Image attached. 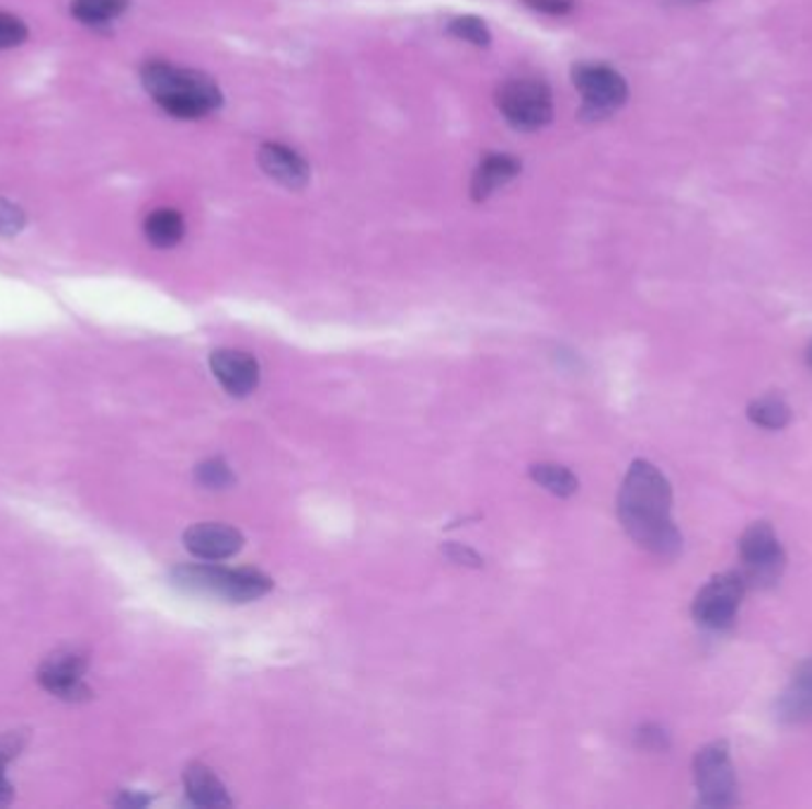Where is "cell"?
<instances>
[{
    "label": "cell",
    "instance_id": "6da1fadb",
    "mask_svg": "<svg viewBox=\"0 0 812 809\" xmlns=\"http://www.w3.org/2000/svg\"><path fill=\"white\" fill-rule=\"evenodd\" d=\"M618 517L632 542L649 554L675 558L682 551V534L673 520V489L649 460H634L627 470L618 494Z\"/></svg>",
    "mask_w": 812,
    "mask_h": 809
},
{
    "label": "cell",
    "instance_id": "7a4b0ae2",
    "mask_svg": "<svg viewBox=\"0 0 812 809\" xmlns=\"http://www.w3.org/2000/svg\"><path fill=\"white\" fill-rule=\"evenodd\" d=\"M142 86L155 103L176 119H199L221 107L219 86L195 69L148 62L142 67Z\"/></svg>",
    "mask_w": 812,
    "mask_h": 809
},
{
    "label": "cell",
    "instance_id": "3957f363",
    "mask_svg": "<svg viewBox=\"0 0 812 809\" xmlns=\"http://www.w3.org/2000/svg\"><path fill=\"white\" fill-rule=\"evenodd\" d=\"M171 582L191 594L224 599L231 603H248L268 594L274 580L252 568H219V566H181L171 570Z\"/></svg>",
    "mask_w": 812,
    "mask_h": 809
},
{
    "label": "cell",
    "instance_id": "277c9868",
    "mask_svg": "<svg viewBox=\"0 0 812 809\" xmlns=\"http://www.w3.org/2000/svg\"><path fill=\"white\" fill-rule=\"evenodd\" d=\"M496 105L504 119L518 132H539L553 117V100L545 81L521 77L511 79L496 91Z\"/></svg>",
    "mask_w": 812,
    "mask_h": 809
},
{
    "label": "cell",
    "instance_id": "5b68a950",
    "mask_svg": "<svg viewBox=\"0 0 812 809\" xmlns=\"http://www.w3.org/2000/svg\"><path fill=\"white\" fill-rule=\"evenodd\" d=\"M694 778L698 800L706 807L736 805V774L730 757V745L712 741L698 750L694 757Z\"/></svg>",
    "mask_w": 812,
    "mask_h": 809
},
{
    "label": "cell",
    "instance_id": "8992f818",
    "mask_svg": "<svg viewBox=\"0 0 812 809\" xmlns=\"http://www.w3.org/2000/svg\"><path fill=\"white\" fill-rule=\"evenodd\" d=\"M739 556L741 562H744V574L741 577H744L746 584L755 586L777 582L784 570V562H787L777 532L765 520L748 525L744 534H741Z\"/></svg>",
    "mask_w": 812,
    "mask_h": 809
},
{
    "label": "cell",
    "instance_id": "52a82bcc",
    "mask_svg": "<svg viewBox=\"0 0 812 809\" xmlns=\"http://www.w3.org/2000/svg\"><path fill=\"white\" fill-rule=\"evenodd\" d=\"M744 591L746 580L739 572L716 574L708 584L698 589L691 605L694 619L708 629H727L734 623Z\"/></svg>",
    "mask_w": 812,
    "mask_h": 809
},
{
    "label": "cell",
    "instance_id": "ba28073f",
    "mask_svg": "<svg viewBox=\"0 0 812 809\" xmlns=\"http://www.w3.org/2000/svg\"><path fill=\"white\" fill-rule=\"evenodd\" d=\"M573 81L584 98V114L606 117L627 100V83L616 69L604 65H580L573 71Z\"/></svg>",
    "mask_w": 812,
    "mask_h": 809
},
{
    "label": "cell",
    "instance_id": "9c48e42d",
    "mask_svg": "<svg viewBox=\"0 0 812 809\" xmlns=\"http://www.w3.org/2000/svg\"><path fill=\"white\" fill-rule=\"evenodd\" d=\"M85 658L79 650H55L53 656L41 662L38 682L53 696L62 700H85L91 696L89 686L83 684Z\"/></svg>",
    "mask_w": 812,
    "mask_h": 809
},
{
    "label": "cell",
    "instance_id": "30bf717a",
    "mask_svg": "<svg viewBox=\"0 0 812 809\" xmlns=\"http://www.w3.org/2000/svg\"><path fill=\"white\" fill-rule=\"evenodd\" d=\"M183 544L195 558L226 560L240 551L245 537L231 525L197 523L183 532Z\"/></svg>",
    "mask_w": 812,
    "mask_h": 809
},
{
    "label": "cell",
    "instance_id": "8fae6325",
    "mask_svg": "<svg viewBox=\"0 0 812 809\" xmlns=\"http://www.w3.org/2000/svg\"><path fill=\"white\" fill-rule=\"evenodd\" d=\"M209 366L214 378L233 397H248L260 385V364L248 352L217 350L209 356Z\"/></svg>",
    "mask_w": 812,
    "mask_h": 809
},
{
    "label": "cell",
    "instance_id": "7c38bea8",
    "mask_svg": "<svg viewBox=\"0 0 812 809\" xmlns=\"http://www.w3.org/2000/svg\"><path fill=\"white\" fill-rule=\"evenodd\" d=\"M260 167L268 179H274L290 191H302L309 183V167L295 150L281 143H264L260 148Z\"/></svg>",
    "mask_w": 812,
    "mask_h": 809
},
{
    "label": "cell",
    "instance_id": "4fadbf2b",
    "mask_svg": "<svg viewBox=\"0 0 812 809\" xmlns=\"http://www.w3.org/2000/svg\"><path fill=\"white\" fill-rule=\"evenodd\" d=\"M775 713L784 725H801L812 719V658L798 664L791 684L777 698Z\"/></svg>",
    "mask_w": 812,
    "mask_h": 809
},
{
    "label": "cell",
    "instance_id": "5bb4252c",
    "mask_svg": "<svg viewBox=\"0 0 812 809\" xmlns=\"http://www.w3.org/2000/svg\"><path fill=\"white\" fill-rule=\"evenodd\" d=\"M521 173V162L511 155H499L492 152L484 157L480 167L473 173V183H470V193H473L476 202H482L492 197L499 187H504L508 181H513Z\"/></svg>",
    "mask_w": 812,
    "mask_h": 809
},
{
    "label": "cell",
    "instance_id": "9a60e30c",
    "mask_svg": "<svg viewBox=\"0 0 812 809\" xmlns=\"http://www.w3.org/2000/svg\"><path fill=\"white\" fill-rule=\"evenodd\" d=\"M185 793L193 805L197 807H228L231 798H228L226 786L219 782L217 776L205 764H191L183 774Z\"/></svg>",
    "mask_w": 812,
    "mask_h": 809
},
{
    "label": "cell",
    "instance_id": "2e32d148",
    "mask_svg": "<svg viewBox=\"0 0 812 809\" xmlns=\"http://www.w3.org/2000/svg\"><path fill=\"white\" fill-rule=\"evenodd\" d=\"M185 224L176 209H155L146 219V238L155 248L167 250L183 240Z\"/></svg>",
    "mask_w": 812,
    "mask_h": 809
},
{
    "label": "cell",
    "instance_id": "e0dca14e",
    "mask_svg": "<svg viewBox=\"0 0 812 809\" xmlns=\"http://www.w3.org/2000/svg\"><path fill=\"white\" fill-rule=\"evenodd\" d=\"M748 418L751 423L765 430H781L787 428L791 421V409L789 403L777 395H767L748 403Z\"/></svg>",
    "mask_w": 812,
    "mask_h": 809
},
{
    "label": "cell",
    "instance_id": "ac0fdd59",
    "mask_svg": "<svg viewBox=\"0 0 812 809\" xmlns=\"http://www.w3.org/2000/svg\"><path fill=\"white\" fill-rule=\"evenodd\" d=\"M530 478L539 487H545L551 491L553 497H573L580 489V482L573 472H570L565 466L559 464H535L530 468Z\"/></svg>",
    "mask_w": 812,
    "mask_h": 809
},
{
    "label": "cell",
    "instance_id": "d6986e66",
    "mask_svg": "<svg viewBox=\"0 0 812 809\" xmlns=\"http://www.w3.org/2000/svg\"><path fill=\"white\" fill-rule=\"evenodd\" d=\"M126 5L128 0H75L71 14L83 24H107L110 20L119 18Z\"/></svg>",
    "mask_w": 812,
    "mask_h": 809
},
{
    "label": "cell",
    "instance_id": "ffe728a7",
    "mask_svg": "<svg viewBox=\"0 0 812 809\" xmlns=\"http://www.w3.org/2000/svg\"><path fill=\"white\" fill-rule=\"evenodd\" d=\"M22 745H24L22 733H5L3 739H0V807L12 800V786L5 778V767L14 755H20Z\"/></svg>",
    "mask_w": 812,
    "mask_h": 809
},
{
    "label": "cell",
    "instance_id": "44dd1931",
    "mask_svg": "<svg viewBox=\"0 0 812 809\" xmlns=\"http://www.w3.org/2000/svg\"><path fill=\"white\" fill-rule=\"evenodd\" d=\"M195 480L207 489H224L228 485H233L236 478L231 468H228L221 458H209L195 468Z\"/></svg>",
    "mask_w": 812,
    "mask_h": 809
},
{
    "label": "cell",
    "instance_id": "7402d4cb",
    "mask_svg": "<svg viewBox=\"0 0 812 809\" xmlns=\"http://www.w3.org/2000/svg\"><path fill=\"white\" fill-rule=\"evenodd\" d=\"M449 34L461 41L473 43V46H490V41H492L490 29L484 26V22L478 18H456L449 24Z\"/></svg>",
    "mask_w": 812,
    "mask_h": 809
},
{
    "label": "cell",
    "instance_id": "603a6c76",
    "mask_svg": "<svg viewBox=\"0 0 812 809\" xmlns=\"http://www.w3.org/2000/svg\"><path fill=\"white\" fill-rule=\"evenodd\" d=\"M26 24L14 14L0 12V50L14 48L26 41Z\"/></svg>",
    "mask_w": 812,
    "mask_h": 809
},
{
    "label": "cell",
    "instance_id": "cb8c5ba5",
    "mask_svg": "<svg viewBox=\"0 0 812 809\" xmlns=\"http://www.w3.org/2000/svg\"><path fill=\"white\" fill-rule=\"evenodd\" d=\"M24 228V212L12 202L0 197V233L14 236Z\"/></svg>",
    "mask_w": 812,
    "mask_h": 809
},
{
    "label": "cell",
    "instance_id": "d4e9b609",
    "mask_svg": "<svg viewBox=\"0 0 812 809\" xmlns=\"http://www.w3.org/2000/svg\"><path fill=\"white\" fill-rule=\"evenodd\" d=\"M525 5L537 12L551 14V18H563V14L575 10V0H525Z\"/></svg>",
    "mask_w": 812,
    "mask_h": 809
},
{
    "label": "cell",
    "instance_id": "484cf974",
    "mask_svg": "<svg viewBox=\"0 0 812 809\" xmlns=\"http://www.w3.org/2000/svg\"><path fill=\"white\" fill-rule=\"evenodd\" d=\"M639 736H641V741H644V745L651 748V750H661V748L667 745L665 733L661 729H655V727H647Z\"/></svg>",
    "mask_w": 812,
    "mask_h": 809
},
{
    "label": "cell",
    "instance_id": "4316f807",
    "mask_svg": "<svg viewBox=\"0 0 812 809\" xmlns=\"http://www.w3.org/2000/svg\"><path fill=\"white\" fill-rule=\"evenodd\" d=\"M808 366L812 368V344H810V350H808Z\"/></svg>",
    "mask_w": 812,
    "mask_h": 809
}]
</instances>
